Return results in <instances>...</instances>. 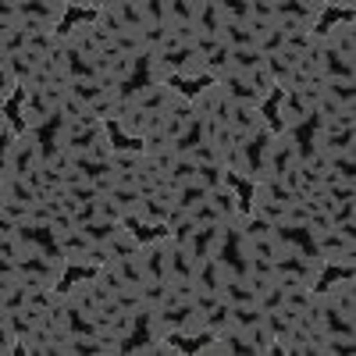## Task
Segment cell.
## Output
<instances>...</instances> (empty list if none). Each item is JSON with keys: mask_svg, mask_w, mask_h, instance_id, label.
Instances as JSON below:
<instances>
[{"mask_svg": "<svg viewBox=\"0 0 356 356\" xmlns=\"http://www.w3.org/2000/svg\"><path fill=\"white\" fill-rule=\"evenodd\" d=\"M72 221H75V228H86L89 221H100V211H97V200H93V203H79L75 211H72Z\"/></svg>", "mask_w": 356, "mask_h": 356, "instance_id": "8992f818", "label": "cell"}, {"mask_svg": "<svg viewBox=\"0 0 356 356\" xmlns=\"http://www.w3.org/2000/svg\"><path fill=\"white\" fill-rule=\"evenodd\" d=\"M111 200L122 207V214H125V221H132L136 214H139V207H143V193H139V186L136 182H122V178H118V189L111 193Z\"/></svg>", "mask_w": 356, "mask_h": 356, "instance_id": "7a4b0ae2", "label": "cell"}, {"mask_svg": "<svg viewBox=\"0 0 356 356\" xmlns=\"http://www.w3.org/2000/svg\"><path fill=\"white\" fill-rule=\"evenodd\" d=\"M114 271L122 275V282H125L129 289H143L146 282H150V275H146V264H143V253L118 260V264H114Z\"/></svg>", "mask_w": 356, "mask_h": 356, "instance_id": "3957f363", "label": "cell"}, {"mask_svg": "<svg viewBox=\"0 0 356 356\" xmlns=\"http://www.w3.org/2000/svg\"><path fill=\"white\" fill-rule=\"evenodd\" d=\"M196 171H200V164L193 161V154H175L164 178H168V186H189V182H196Z\"/></svg>", "mask_w": 356, "mask_h": 356, "instance_id": "277c9868", "label": "cell"}, {"mask_svg": "<svg viewBox=\"0 0 356 356\" xmlns=\"http://www.w3.org/2000/svg\"><path fill=\"white\" fill-rule=\"evenodd\" d=\"M29 47V33L25 29H4L0 33V57H18Z\"/></svg>", "mask_w": 356, "mask_h": 356, "instance_id": "5b68a950", "label": "cell"}, {"mask_svg": "<svg viewBox=\"0 0 356 356\" xmlns=\"http://www.w3.org/2000/svg\"><path fill=\"white\" fill-rule=\"evenodd\" d=\"M4 203H18V207H36L40 203V189L33 178H15V175H4L0 178V207Z\"/></svg>", "mask_w": 356, "mask_h": 356, "instance_id": "6da1fadb", "label": "cell"}]
</instances>
